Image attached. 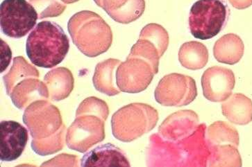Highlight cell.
Listing matches in <instances>:
<instances>
[{
  "label": "cell",
  "instance_id": "obj_1",
  "mask_svg": "<svg viewBox=\"0 0 252 167\" xmlns=\"http://www.w3.org/2000/svg\"><path fill=\"white\" fill-rule=\"evenodd\" d=\"M70 49V40L57 23H39L29 35L26 52L35 66L52 68L63 61Z\"/></svg>",
  "mask_w": 252,
  "mask_h": 167
},
{
  "label": "cell",
  "instance_id": "obj_2",
  "mask_svg": "<svg viewBox=\"0 0 252 167\" xmlns=\"http://www.w3.org/2000/svg\"><path fill=\"white\" fill-rule=\"evenodd\" d=\"M67 28L74 45L90 58L107 52L112 44L111 28L94 12L82 11L75 13L69 20Z\"/></svg>",
  "mask_w": 252,
  "mask_h": 167
},
{
  "label": "cell",
  "instance_id": "obj_3",
  "mask_svg": "<svg viewBox=\"0 0 252 167\" xmlns=\"http://www.w3.org/2000/svg\"><path fill=\"white\" fill-rule=\"evenodd\" d=\"M158 113L148 104L134 103L124 106L112 117L113 135L123 142H131L157 126Z\"/></svg>",
  "mask_w": 252,
  "mask_h": 167
},
{
  "label": "cell",
  "instance_id": "obj_4",
  "mask_svg": "<svg viewBox=\"0 0 252 167\" xmlns=\"http://www.w3.org/2000/svg\"><path fill=\"white\" fill-rule=\"evenodd\" d=\"M229 14V8L223 0H198L189 15L190 33L197 39H211L224 28Z\"/></svg>",
  "mask_w": 252,
  "mask_h": 167
},
{
  "label": "cell",
  "instance_id": "obj_5",
  "mask_svg": "<svg viewBox=\"0 0 252 167\" xmlns=\"http://www.w3.org/2000/svg\"><path fill=\"white\" fill-rule=\"evenodd\" d=\"M38 14L26 0H4L0 6L1 31L10 38L25 36L35 26Z\"/></svg>",
  "mask_w": 252,
  "mask_h": 167
},
{
  "label": "cell",
  "instance_id": "obj_6",
  "mask_svg": "<svg viewBox=\"0 0 252 167\" xmlns=\"http://www.w3.org/2000/svg\"><path fill=\"white\" fill-rule=\"evenodd\" d=\"M197 96L195 81L189 76L172 73L165 76L155 89L156 101L164 106H188Z\"/></svg>",
  "mask_w": 252,
  "mask_h": 167
},
{
  "label": "cell",
  "instance_id": "obj_7",
  "mask_svg": "<svg viewBox=\"0 0 252 167\" xmlns=\"http://www.w3.org/2000/svg\"><path fill=\"white\" fill-rule=\"evenodd\" d=\"M76 117L75 121L67 131L66 142L71 149L84 153L91 146L104 140L106 119L94 114Z\"/></svg>",
  "mask_w": 252,
  "mask_h": 167
},
{
  "label": "cell",
  "instance_id": "obj_8",
  "mask_svg": "<svg viewBox=\"0 0 252 167\" xmlns=\"http://www.w3.org/2000/svg\"><path fill=\"white\" fill-rule=\"evenodd\" d=\"M33 139H42L55 134L62 128V119L59 109L45 101L30 105L23 116Z\"/></svg>",
  "mask_w": 252,
  "mask_h": 167
},
{
  "label": "cell",
  "instance_id": "obj_9",
  "mask_svg": "<svg viewBox=\"0 0 252 167\" xmlns=\"http://www.w3.org/2000/svg\"><path fill=\"white\" fill-rule=\"evenodd\" d=\"M153 67L145 60L127 57L117 69L116 82L121 92L138 93L148 88L155 75Z\"/></svg>",
  "mask_w": 252,
  "mask_h": 167
},
{
  "label": "cell",
  "instance_id": "obj_10",
  "mask_svg": "<svg viewBox=\"0 0 252 167\" xmlns=\"http://www.w3.org/2000/svg\"><path fill=\"white\" fill-rule=\"evenodd\" d=\"M236 84L234 73L226 67H209L202 77L203 94L207 100L222 102L232 94Z\"/></svg>",
  "mask_w": 252,
  "mask_h": 167
},
{
  "label": "cell",
  "instance_id": "obj_11",
  "mask_svg": "<svg viewBox=\"0 0 252 167\" xmlns=\"http://www.w3.org/2000/svg\"><path fill=\"white\" fill-rule=\"evenodd\" d=\"M28 131L15 121L0 123V160L14 161L23 154L28 141Z\"/></svg>",
  "mask_w": 252,
  "mask_h": 167
},
{
  "label": "cell",
  "instance_id": "obj_12",
  "mask_svg": "<svg viewBox=\"0 0 252 167\" xmlns=\"http://www.w3.org/2000/svg\"><path fill=\"white\" fill-rule=\"evenodd\" d=\"M199 117L194 111L186 110L170 114L159 126L158 135L164 140L179 141L195 132Z\"/></svg>",
  "mask_w": 252,
  "mask_h": 167
},
{
  "label": "cell",
  "instance_id": "obj_13",
  "mask_svg": "<svg viewBox=\"0 0 252 167\" xmlns=\"http://www.w3.org/2000/svg\"><path fill=\"white\" fill-rule=\"evenodd\" d=\"M113 20L129 24L142 16L145 10V0H94Z\"/></svg>",
  "mask_w": 252,
  "mask_h": 167
},
{
  "label": "cell",
  "instance_id": "obj_14",
  "mask_svg": "<svg viewBox=\"0 0 252 167\" xmlns=\"http://www.w3.org/2000/svg\"><path fill=\"white\" fill-rule=\"evenodd\" d=\"M82 167H130L123 151L111 143L99 145L86 153L81 160Z\"/></svg>",
  "mask_w": 252,
  "mask_h": 167
},
{
  "label": "cell",
  "instance_id": "obj_15",
  "mask_svg": "<svg viewBox=\"0 0 252 167\" xmlns=\"http://www.w3.org/2000/svg\"><path fill=\"white\" fill-rule=\"evenodd\" d=\"M221 112L233 124H250L252 121V101L243 94H231L221 104Z\"/></svg>",
  "mask_w": 252,
  "mask_h": 167
},
{
  "label": "cell",
  "instance_id": "obj_16",
  "mask_svg": "<svg viewBox=\"0 0 252 167\" xmlns=\"http://www.w3.org/2000/svg\"><path fill=\"white\" fill-rule=\"evenodd\" d=\"M243 40L235 33L223 35L215 43L214 55L217 61L226 65L238 63L244 55Z\"/></svg>",
  "mask_w": 252,
  "mask_h": 167
},
{
  "label": "cell",
  "instance_id": "obj_17",
  "mask_svg": "<svg viewBox=\"0 0 252 167\" xmlns=\"http://www.w3.org/2000/svg\"><path fill=\"white\" fill-rule=\"evenodd\" d=\"M121 63L120 60L110 58L98 64L93 79L96 89L109 96L121 93L117 85L116 70Z\"/></svg>",
  "mask_w": 252,
  "mask_h": 167
},
{
  "label": "cell",
  "instance_id": "obj_18",
  "mask_svg": "<svg viewBox=\"0 0 252 167\" xmlns=\"http://www.w3.org/2000/svg\"><path fill=\"white\" fill-rule=\"evenodd\" d=\"M43 83L48 90L49 96L54 101L65 99L74 87L73 76L65 67L51 70L45 76Z\"/></svg>",
  "mask_w": 252,
  "mask_h": 167
},
{
  "label": "cell",
  "instance_id": "obj_19",
  "mask_svg": "<svg viewBox=\"0 0 252 167\" xmlns=\"http://www.w3.org/2000/svg\"><path fill=\"white\" fill-rule=\"evenodd\" d=\"M179 60L183 67L189 70H201L209 61V51L202 43L187 42L180 47Z\"/></svg>",
  "mask_w": 252,
  "mask_h": 167
},
{
  "label": "cell",
  "instance_id": "obj_20",
  "mask_svg": "<svg viewBox=\"0 0 252 167\" xmlns=\"http://www.w3.org/2000/svg\"><path fill=\"white\" fill-rule=\"evenodd\" d=\"M206 139L210 148L222 145H233L238 147L240 144L239 133L228 123L218 121L206 128Z\"/></svg>",
  "mask_w": 252,
  "mask_h": 167
},
{
  "label": "cell",
  "instance_id": "obj_21",
  "mask_svg": "<svg viewBox=\"0 0 252 167\" xmlns=\"http://www.w3.org/2000/svg\"><path fill=\"white\" fill-rule=\"evenodd\" d=\"M208 167H241L242 158L238 147L222 145L210 148Z\"/></svg>",
  "mask_w": 252,
  "mask_h": 167
},
{
  "label": "cell",
  "instance_id": "obj_22",
  "mask_svg": "<svg viewBox=\"0 0 252 167\" xmlns=\"http://www.w3.org/2000/svg\"><path fill=\"white\" fill-rule=\"evenodd\" d=\"M31 76H39L38 71L29 64L23 57H16L13 59V66L9 72L3 78L6 93L9 94L11 89L17 83Z\"/></svg>",
  "mask_w": 252,
  "mask_h": 167
},
{
  "label": "cell",
  "instance_id": "obj_23",
  "mask_svg": "<svg viewBox=\"0 0 252 167\" xmlns=\"http://www.w3.org/2000/svg\"><path fill=\"white\" fill-rule=\"evenodd\" d=\"M139 39L148 40L153 43L158 51L160 56H163L168 48L170 38L165 28L158 24L146 25L140 31Z\"/></svg>",
  "mask_w": 252,
  "mask_h": 167
},
{
  "label": "cell",
  "instance_id": "obj_24",
  "mask_svg": "<svg viewBox=\"0 0 252 167\" xmlns=\"http://www.w3.org/2000/svg\"><path fill=\"white\" fill-rule=\"evenodd\" d=\"M139 58L148 62L153 67L155 74L158 73L160 55L157 47L148 40L139 39L133 47L128 56Z\"/></svg>",
  "mask_w": 252,
  "mask_h": 167
},
{
  "label": "cell",
  "instance_id": "obj_25",
  "mask_svg": "<svg viewBox=\"0 0 252 167\" xmlns=\"http://www.w3.org/2000/svg\"><path fill=\"white\" fill-rule=\"evenodd\" d=\"M65 128L63 125L62 128L50 138H44L42 139H33L32 147L37 154L42 156L52 154L56 152L61 151L64 146V133Z\"/></svg>",
  "mask_w": 252,
  "mask_h": 167
},
{
  "label": "cell",
  "instance_id": "obj_26",
  "mask_svg": "<svg viewBox=\"0 0 252 167\" xmlns=\"http://www.w3.org/2000/svg\"><path fill=\"white\" fill-rule=\"evenodd\" d=\"M38 14V20L55 18L65 11L66 5L61 0H30Z\"/></svg>",
  "mask_w": 252,
  "mask_h": 167
},
{
  "label": "cell",
  "instance_id": "obj_27",
  "mask_svg": "<svg viewBox=\"0 0 252 167\" xmlns=\"http://www.w3.org/2000/svg\"><path fill=\"white\" fill-rule=\"evenodd\" d=\"M1 42V73L4 72L9 65L12 58V52L9 46L2 39Z\"/></svg>",
  "mask_w": 252,
  "mask_h": 167
},
{
  "label": "cell",
  "instance_id": "obj_28",
  "mask_svg": "<svg viewBox=\"0 0 252 167\" xmlns=\"http://www.w3.org/2000/svg\"><path fill=\"white\" fill-rule=\"evenodd\" d=\"M230 4L237 9L243 10L252 5V0H228Z\"/></svg>",
  "mask_w": 252,
  "mask_h": 167
},
{
  "label": "cell",
  "instance_id": "obj_29",
  "mask_svg": "<svg viewBox=\"0 0 252 167\" xmlns=\"http://www.w3.org/2000/svg\"><path fill=\"white\" fill-rule=\"evenodd\" d=\"M61 1H63L64 4H73V3L77 2V1H79V0H61Z\"/></svg>",
  "mask_w": 252,
  "mask_h": 167
}]
</instances>
